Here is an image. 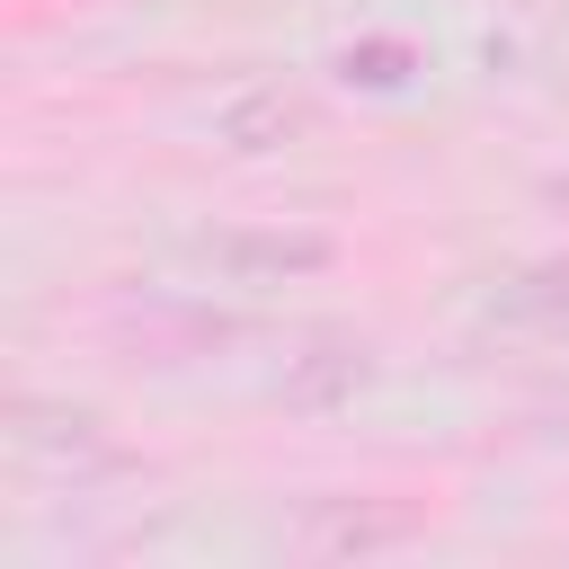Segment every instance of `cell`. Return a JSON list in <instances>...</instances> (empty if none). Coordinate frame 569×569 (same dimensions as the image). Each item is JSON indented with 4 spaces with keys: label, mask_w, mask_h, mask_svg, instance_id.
<instances>
[{
    "label": "cell",
    "mask_w": 569,
    "mask_h": 569,
    "mask_svg": "<svg viewBox=\"0 0 569 569\" xmlns=\"http://www.w3.org/2000/svg\"><path fill=\"white\" fill-rule=\"evenodd\" d=\"M293 133H311V107L284 89H249L222 107V142L231 151H293Z\"/></svg>",
    "instance_id": "3957f363"
},
{
    "label": "cell",
    "mask_w": 569,
    "mask_h": 569,
    "mask_svg": "<svg viewBox=\"0 0 569 569\" xmlns=\"http://www.w3.org/2000/svg\"><path fill=\"white\" fill-rule=\"evenodd\" d=\"M338 249L320 231H204L169 258V293L204 302V293H276L293 276H320Z\"/></svg>",
    "instance_id": "6da1fadb"
},
{
    "label": "cell",
    "mask_w": 569,
    "mask_h": 569,
    "mask_svg": "<svg viewBox=\"0 0 569 569\" xmlns=\"http://www.w3.org/2000/svg\"><path fill=\"white\" fill-rule=\"evenodd\" d=\"M418 516L391 507V516H365V507H329V516H302V551H382V542H409Z\"/></svg>",
    "instance_id": "277c9868"
},
{
    "label": "cell",
    "mask_w": 569,
    "mask_h": 569,
    "mask_svg": "<svg viewBox=\"0 0 569 569\" xmlns=\"http://www.w3.org/2000/svg\"><path fill=\"white\" fill-rule=\"evenodd\" d=\"M9 453L18 471L36 480H62V489H89V480H116L133 453L107 436L98 409H71V400H18L9 409Z\"/></svg>",
    "instance_id": "7a4b0ae2"
},
{
    "label": "cell",
    "mask_w": 569,
    "mask_h": 569,
    "mask_svg": "<svg viewBox=\"0 0 569 569\" xmlns=\"http://www.w3.org/2000/svg\"><path fill=\"white\" fill-rule=\"evenodd\" d=\"M551 418H569V400H560V409H551Z\"/></svg>",
    "instance_id": "5b68a950"
}]
</instances>
